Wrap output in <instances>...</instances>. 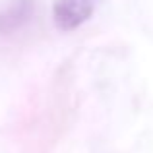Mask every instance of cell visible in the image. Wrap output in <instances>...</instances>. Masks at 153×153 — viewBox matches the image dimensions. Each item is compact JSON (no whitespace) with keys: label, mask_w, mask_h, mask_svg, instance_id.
Segmentation results:
<instances>
[{"label":"cell","mask_w":153,"mask_h":153,"mask_svg":"<svg viewBox=\"0 0 153 153\" xmlns=\"http://www.w3.org/2000/svg\"><path fill=\"white\" fill-rule=\"evenodd\" d=\"M95 0H54L52 19L60 31H72L91 18Z\"/></svg>","instance_id":"obj_1"},{"label":"cell","mask_w":153,"mask_h":153,"mask_svg":"<svg viewBox=\"0 0 153 153\" xmlns=\"http://www.w3.org/2000/svg\"><path fill=\"white\" fill-rule=\"evenodd\" d=\"M35 14V0H10L0 10V35H12L29 23Z\"/></svg>","instance_id":"obj_2"}]
</instances>
